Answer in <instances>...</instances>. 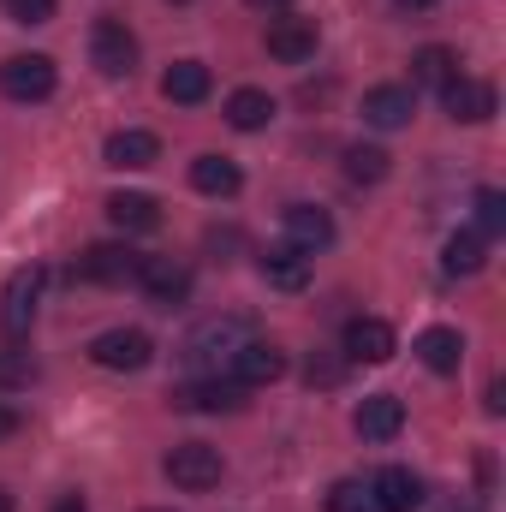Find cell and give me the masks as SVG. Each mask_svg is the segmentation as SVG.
<instances>
[{"instance_id": "cell-1", "label": "cell", "mask_w": 506, "mask_h": 512, "mask_svg": "<svg viewBox=\"0 0 506 512\" xmlns=\"http://www.w3.org/2000/svg\"><path fill=\"white\" fill-rule=\"evenodd\" d=\"M256 340V322L245 310H233V316H209V322H197L191 334H185V346H179V358L185 364H197V370H221V364H233V352Z\"/></svg>"}, {"instance_id": "cell-2", "label": "cell", "mask_w": 506, "mask_h": 512, "mask_svg": "<svg viewBox=\"0 0 506 512\" xmlns=\"http://www.w3.org/2000/svg\"><path fill=\"white\" fill-rule=\"evenodd\" d=\"M167 483L173 489H185V495H203V489H215L221 483V453L209 447V441H179L173 453H167Z\"/></svg>"}, {"instance_id": "cell-3", "label": "cell", "mask_w": 506, "mask_h": 512, "mask_svg": "<svg viewBox=\"0 0 506 512\" xmlns=\"http://www.w3.org/2000/svg\"><path fill=\"white\" fill-rule=\"evenodd\" d=\"M137 268H143V251H131V245H90L72 262V280H84V286H131Z\"/></svg>"}, {"instance_id": "cell-4", "label": "cell", "mask_w": 506, "mask_h": 512, "mask_svg": "<svg viewBox=\"0 0 506 512\" xmlns=\"http://www.w3.org/2000/svg\"><path fill=\"white\" fill-rule=\"evenodd\" d=\"M54 84H60V72H54L48 54H12V60L0 66V90H6L12 102H48Z\"/></svg>"}, {"instance_id": "cell-5", "label": "cell", "mask_w": 506, "mask_h": 512, "mask_svg": "<svg viewBox=\"0 0 506 512\" xmlns=\"http://www.w3.org/2000/svg\"><path fill=\"white\" fill-rule=\"evenodd\" d=\"M36 298H42V268H12V280H6V292H0V334H6V340H24V334H30Z\"/></svg>"}, {"instance_id": "cell-6", "label": "cell", "mask_w": 506, "mask_h": 512, "mask_svg": "<svg viewBox=\"0 0 506 512\" xmlns=\"http://www.w3.org/2000/svg\"><path fill=\"white\" fill-rule=\"evenodd\" d=\"M149 358H155V340L143 328H108V334L90 340V364L96 370H143Z\"/></svg>"}, {"instance_id": "cell-7", "label": "cell", "mask_w": 506, "mask_h": 512, "mask_svg": "<svg viewBox=\"0 0 506 512\" xmlns=\"http://www.w3.org/2000/svg\"><path fill=\"white\" fill-rule=\"evenodd\" d=\"M90 60H96L102 78H131V66H137V36H131L120 18H102V24L90 30Z\"/></svg>"}, {"instance_id": "cell-8", "label": "cell", "mask_w": 506, "mask_h": 512, "mask_svg": "<svg viewBox=\"0 0 506 512\" xmlns=\"http://www.w3.org/2000/svg\"><path fill=\"white\" fill-rule=\"evenodd\" d=\"M137 286H143V298H149V304L173 310V304H185V298H191V268H185V262H173V256H143Z\"/></svg>"}, {"instance_id": "cell-9", "label": "cell", "mask_w": 506, "mask_h": 512, "mask_svg": "<svg viewBox=\"0 0 506 512\" xmlns=\"http://www.w3.org/2000/svg\"><path fill=\"white\" fill-rule=\"evenodd\" d=\"M227 376L239 387H268L286 376V352L274 346V340H245L239 352H233V364H227Z\"/></svg>"}, {"instance_id": "cell-10", "label": "cell", "mask_w": 506, "mask_h": 512, "mask_svg": "<svg viewBox=\"0 0 506 512\" xmlns=\"http://www.w3.org/2000/svg\"><path fill=\"white\" fill-rule=\"evenodd\" d=\"M441 108L459 120V126H483V120H495V84H483V78H453L447 90H441Z\"/></svg>"}, {"instance_id": "cell-11", "label": "cell", "mask_w": 506, "mask_h": 512, "mask_svg": "<svg viewBox=\"0 0 506 512\" xmlns=\"http://www.w3.org/2000/svg\"><path fill=\"white\" fill-rule=\"evenodd\" d=\"M411 114H417V90L411 84H376L364 96V126H376V131L411 126Z\"/></svg>"}, {"instance_id": "cell-12", "label": "cell", "mask_w": 506, "mask_h": 512, "mask_svg": "<svg viewBox=\"0 0 506 512\" xmlns=\"http://www.w3.org/2000/svg\"><path fill=\"white\" fill-rule=\"evenodd\" d=\"M316 42H322L316 18H274V24H268V54H274L280 66H304V60L316 54Z\"/></svg>"}, {"instance_id": "cell-13", "label": "cell", "mask_w": 506, "mask_h": 512, "mask_svg": "<svg viewBox=\"0 0 506 512\" xmlns=\"http://www.w3.org/2000/svg\"><path fill=\"white\" fill-rule=\"evenodd\" d=\"M370 501H376V512H417L423 507V477L405 465H387L370 483Z\"/></svg>"}, {"instance_id": "cell-14", "label": "cell", "mask_w": 506, "mask_h": 512, "mask_svg": "<svg viewBox=\"0 0 506 512\" xmlns=\"http://www.w3.org/2000/svg\"><path fill=\"white\" fill-rule=\"evenodd\" d=\"M286 245H298L304 256L328 251V245H334V215L316 209V203H292V209H286Z\"/></svg>"}, {"instance_id": "cell-15", "label": "cell", "mask_w": 506, "mask_h": 512, "mask_svg": "<svg viewBox=\"0 0 506 512\" xmlns=\"http://www.w3.org/2000/svg\"><path fill=\"white\" fill-rule=\"evenodd\" d=\"M393 346H399V340H393V328H387L381 316H352V322H346V358H352V364H387Z\"/></svg>"}, {"instance_id": "cell-16", "label": "cell", "mask_w": 506, "mask_h": 512, "mask_svg": "<svg viewBox=\"0 0 506 512\" xmlns=\"http://www.w3.org/2000/svg\"><path fill=\"white\" fill-rule=\"evenodd\" d=\"M352 429H358L364 441H393V435L405 429V399H393V393H364V405L352 411Z\"/></svg>"}, {"instance_id": "cell-17", "label": "cell", "mask_w": 506, "mask_h": 512, "mask_svg": "<svg viewBox=\"0 0 506 512\" xmlns=\"http://www.w3.org/2000/svg\"><path fill=\"white\" fill-rule=\"evenodd\" d=\"M102 161L108 167H120V173H137V167H155L161 161V137L155 131H114L108 143H102Z\"/></svg>"}, {"instance_id": "cell-18", "label": "cell", "mask_w": 506, "mask_h": 512, "mask_svg": "<svg viewBox=\"0 0 506 512\" xmlns=\"http://www.w3.org/2000/svg\"><path fill=\"white\" fill-rule=\"evenodd\" d=\"M245 393H251V387H239L233 376H227V382H221V376H209V382L179 387V393H173V405H179V411H239V405H245Z\"/></svg>"}, {"instance_id": "cell-19", "label": "cell", "mask_w": 506, "mask_h": 512, "mask_svg": "<svg viewBox=\"0 0 506 512\" xmlns=\"http://www.w3.org/2000/svg\"><path fill=\"white\" fill-rule=\"evenodd\" d=\"M209 66L203 60H173L167 72H161V96L167 102H179V108H197V102H209Z\"/></svg>"}, {"instance_id": "cell-20", "label": "cell", "mask_w": 506, "mask_h": 512, "mask_svg": "<svg viewBox=\"0 0 506 512\" xmlns=\"http://www.w3.org/2000/svg\"><path fill=\"white\" fill-rule=\"evenodd\" d=\"M417 358H423V370L453 376V370L465 364V334H459V328H423V334H417Z\"/></svg>"}, {"instance_id": "cell-21", "label": "cell", "mask_w": 506, "mask_h": 512, "mask_svg": "<svg viewBox=\"0 0 506 512\" xmlns=\"http://www.w3.org/2000/svg\"><path fill=\"white\" fill-rule=\"evenodd\" d=\"M262 280L274 292H304L310 286V256L298 245H274V251H262Z\"/></svg>"}, {"instance_id": "cell-22", "label": "cell", "mask_w": 506, "mask_h": 512, "mask_svg": "<svg viewBox=\"0 0 506 512\" xmlns=\"http://www.w3.org/2000/svg\"><path fill=\"white\" fill-rule=\"evenodd\" d=\"M453 78H459V54H453V48L429 42V48L411 54V90H447Z\"/></svg>"}, {"instance_id": "cell-23", "label": "cell", "mask_w": 506, "mask_h": 512, "mask_svg": "<svg viewBox=\"0 0 506 512\" xmlns=\"http://www.w3.org/2000/svg\"><path fill=\"white\" fill-rule=\"evenodd\" d=\"M108 221H114L120 233H155V227H161V203L143 197V191H114V197H108Z\"/></svg>"}, {"instance_id": "cell-24", "label": "cell", "mask_w": 506, "mask_h": 512, "mask_svg": "<svg viewBox=\"0 0 506 512\" xmlns=\"http://www.w3.org/2000/svg\"><path fill=\"white\" fill-rule=\"evenodd\" d=\"M191 185H197L203 197H239L245 173H239L227 155H197V161H191Z\"/></svg>"}, {"instance_id": "cell-25", "label": "cell", "mask_w": 506, "mask_h": 512, "mask_svg": "<svg viewBox=\"0 0 506 512\" xmlns=\"http://www.w3.org/2000/svg\"><path fill=\"white\" fill-rule=\"evenodd\" d=\"M274 120V96L268 90H233L227 96V126L233 131H262Z\"/></svg>"}, {"instance_id": "cell-26", "label": "cell", "mask_w": 506, "mask_h": 512, "mask_svg": "<svg viewBox=\"0 0 506 512\" xmlns=\"http://www.w3.org/2000/svg\"><path fill=\"white\" fill-rule=\"evenodd\" d=\"M483 262H489V239L483 233H453L447 251H441L447 274H483Z\"/></svg>"}, {"instance_id": "cell-27", "label": "cell", "mask_w": 506, "mask_h": 512, "mask_svg": "<svg viewBox=\"0 0 506 512\" xmlns=\"http://www.w3.org/2000/svg\"><path fill=\"white\" fill-rule=\"evenodd\" d=\"M346 179H352V185H381V179H387V149L352 143V149H346Z\"/></svg>"}, {"instance_id": "cell-28", "label": "cell", "mask_w": 506, "mask_h": 512, "mask_svg": "<svg viewBox=\"0 0 506 512\" xmlns=\"http://www.w3.org/2000/svg\"><path fill=\"white\" fill-rule=\"evenodd\" d=\"M477 233H483V239L506 233V197L501 191H477Z\"/></svg>"}, {"instance_id": "cell-29", "label": "cell", "mask_w": 506, "mask_h": 512, "mask_svg": "<svg viewBox=\"0 0 506 512\" xmlns=\"http://www.w3.org/2000/svg\"><path fill=\"white\" fill-rule=\"evenodd\" d=\"M328 512H376V501H370L364 483H334L328 489Z\"/></svg>"}, {"instance_id": "cell-30", "label": "cell", "mask_w": 506, "mask_h": 512, "mask_svg": "<svg viewBox=\"0 0 506 512\" xmlns=\"http://www.w3.org/2000/svg\"><path fill=\"white\" fill-rule=\"evenodd\" d=\"M30 382H36L30 352H0V387H30Z\"/></svg>"}, {"instance_id": "cell-31", "label": "cell", "mask_w": 506, "mask_h": 512, "mask_svg": "<svg viewBox=\"0 0 506 512\" xmlns=\"http://www.w3.org/2000/svg\"><path fill=\"white\" fill-rule=\"evenodd\" d=\"M0 6H6V18H12V24H48L60 0H0Z\"/></svg>"}, {"instance_id": "cell-32", "label": "cell", "mask_w": 506, "mask_h": 512, "mask_svg": "<svg viewBox=\"0 0 506 512\" xmlns=\"http://www.w3.org/2000/svg\"><path fill=\"white\" fill-rule=\"evenodd\" d=\"M304 376H310V387H334L340 376H346V364H334V358H310Z\"/></svg>"}, {"instance_id": "cell-33", "label": "cell", "mask_w": 506, "mask_h": 512, "mask_svg": "<svg viewBox=\"0 0 506 512\" xmlns=\"http://www.w3.org/2000/svg\"><path fill=\"white\" fill-rule=\"evenodd\" d=\"M18 429H24V417H18L12 405H0V441H6V435H18Z\"/></svg>"}, {"instance_id": "cell-34", "label": "cell", "mask_w": 506, "mask_h": 512, "mask_svg": "<svg viewBox=\"0 0 506 512\" xmlns=\"http://www.w3.org/2000/svg\"><path fill=\"white\" fill-rule=\"evenodd\" d=\"M54 512H90V507H84V495H60V501H54Z\"/></svg>"}, {"instance_id": "cell-35", "label": "cell", "mask_w": 506, "mask_h": 512, "mask_svg": "<svg viewBox=\"0 0 506 512\" xmlns=\"http://www.w3.org/2000/svg\"><path fill=\"white\" fill-rule=\"evenodd\" d=\"M399 12H429V6H441V0H393Z\"/></svg>"}, {"instance_id": "cell-36", "label": "cell", "mask_w": 506, "mask_h": 512, "mask_svg": "<svg viewBox=\"0 0 506 512\" xmlns=\"http://www.w3.org/2000/svg\"><path fill=\"white\" fill-rule=\"evenodd\" d=\"M245 6H256V12H280V6H292V0H245Z\"/></svg>"}, {"instance_id": "cell-37", "label": "cell", "mask_w": 506, "mask_h": 512, "mask_svg": "<svg viewBox=\"0 0 506 512\" xmlns=\"http://www.w3.org/2000/svg\"><path fill=\"white\" fill-rule=\"evenodd\" d=\"M0 512H12V495H6V489H0Z\"/></svg>"}, {"instance_id": "cell-38", "label": "cell", "mask_w": 506, "mask_h": 512, "mask_svg": "<svg viewBox=\"0 0 506 512\" xmlns=\"http://www.w3.org/2000/svg\"><path fill=\"white\" fill-rule=\"evenodd\" d=\"M447 512H477V507H447Z\"/></svg>"}, {"instance_id": "cell-39", "label": "cell", "mask_w": 506, "mask_h": 512, "mask_svg": "<svg viewBox=\"0 0 506 512\" xmlns=\"http://www.w3.org/2000/svg\"><path fill=\"white\" fill-rule=\"evenodd\" d=\"M149 512H161V507H149Z\"/></svg>"}]
</instances>
